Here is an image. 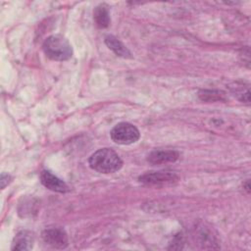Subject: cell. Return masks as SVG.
<instances>
[{
  "label": "cell",
  "instance_id": "6da1fadb",
  "mask_svg": "<svg viewBox=\"0 0 251 251\" xmlns=\"http://www.w3.org/2000/svg\"><path fill=\"white\" fill-rule=\"evenodd\" d=\"M89 167L100 174H113L123 167V161L116 151L111 148H101L88 159Z\"/></svg>",
  "mask_w": 251,
  "mask_h": 251
},
{
  "label": "cell",
  "instance_id": "5b68a950",
  "mask_svg": "<svg viewBox=\"0 0 251 251\" xmlns=\"http://www.w3.org/2000/svg\"><path fill=\"white\" fill-rule=\"evenodd\" d=\"M41 236L46 244L56 249H64L69 244L68 234L62 227L47 228L43 230Z\"/></svg>",
  "mask_w": 251,
  "mask_h": 251
},
{
  "label": "cell",
  "instance_id": "8fae6325",
  "mask_svg": "<svg viewBox=\"0 0 251 251\" xmlns=\"http://www.w3.org/2000/svg\"><path fill=\"white\" fill-rule=\"evenodd\" d=\"M199 98L205 102H215V101H225L226 93L221 90H210L203 89L198 93Z\"/></svg>",
  "mask_w": 251,
  "mask_h": 251
},
{
  "label": "cell",
  "instance_id": "30bf717a",
  "mask_svg": "<svg viewBox=\"0 0 251 251\" xmlns=\"http://www.w3.org/2000/svg\"><path fill=\"white\" fill-rule=\"evenodd\" d=\"M93 20L95 25L100 28H105L110 25V13L107 5L100 4L93 11Z\"/></svg>",
  "mask_w": 251,
  "mask_h": 251
},
{
  "label": "cell",
  "instance_id": "9c48e42d",
  "mask_svg": "<svg viewBox=\"0 0 251 251\" xmlns=\"http://www.w3.org/2000/svg\"><path fill=\"white\" fill-rule=\"evenodd\" d=\"M33 245V235L27 230H22L16 234L12 243V250H30Z\"/></svg>",
  "mask_w": 251,
  "mask_h": 251
},
{
  "label": "cell",
  "instance_id": "4fadbf2b",
  "mask_svg": "<svg viewBox=\"0 0 251 251\" xmlns=\"http://www.w3.org/2000/svg\"><path fill=\"white\" fill-rule=\"evenodd\" d=\"M245 189H246V191L249 193L250 192V184H249V180H247L246 181V184H245Z\"/></svg>",
  "mask_w": 251,
  "mask_h": 251
},
{
  "label": "cell",
  "instance_id": "7c38bea8",
  "mask_svg": "<svg viewBox=\"0 0 251 251\" xmlns=\"http://www.w3.org/2000/svg\"><path fill=\"white\" fill-rule=\"evenodd\" d=\"M11 179H12V177H11L10 175L3 173L1 175V180H0L1 181V188L4 189L6 187V185H8L11 182Z\"/></svg>",
  "mask_w": 251,
  "mask_h": 251
},
{
  "label": "cell",
  "instance_id": "3957f363",
  "mask_svg": "<svg viewBox=\"0 0 251 251\" xmlns=\"http://www.w3.org/2000/svg\"><path fill=\"white\" fill-rule=\"evenodd\" d=\"M110 136L111 139L117 144L129 145L135 143L139 139L140 132L134 125L126 122H122L117 124L112 128Z\"/></svg>",
  "mask_w": 251,
  "mask_h": 251
},
{
  "label": "cell",
  "instance_id": "52a82bcc",
  "mask_svg": "<svg viewBox=\"0 0 251 251\" xmlns=\"http://www.w3.org/2000/svg\"><path fill=\"white\" fill-rule=\"evenodd\" d=\"M179 158V153L176 150H153L147 156V162L151 165H161L174 163Z\"/></svg>",
  "mask_w": 251,
  "mask_h": 251
},
{
  "label": "cell",
  "instance_id": "7a4b0ae2",
  "mask_svg": "<svg viewBox=\"0 0 251 251\" xmlns=\"http://www.w3.org/2000/svg\"><path fill=\"white\" fill-rule=\"evenodd\" d=\"M44 54L53 61H67L73 56V48L69 40L61 34L48 36L43 44Z\"/></svg>",
  "mask_w": 251,
  "mask_h": 251
},
{
  "label": "cell",
  "instance_id": "277c9868",
  "mask_svg": "<svg viewBox=\"0 0 251 251\" xmlns=\"http://www.w3.org/2000/svg\"><path fill=\"white\" fill-rule=\"evenodd\" d=\"M138 180L146 185L164 186L173 185L179 180V176L173 172L159 171V172H147L139 176Z\"/></svg>",
  "mask_w": 251,
  "mask_h": 251
},
{
  "label": "cell",
  "instance_id": "ba28073f",
  "mask_svg": "<svg viewBox=\"0 0 251 251\" xmlns=\"http://www.w3.org/2000/svg\"><path fill=\"white\" fill-rule=\"evenodd\" d=\"M105 44L117 56L125 58V59L132 58L131 52L128 50V48L121 40H119L117 37H115L114 35H107L105 37Z\"/></svg>",
  "mask_w": 251,
  "mask_h": 251
},
{
  "label": "cell",
  "instance_id": "8992f818",
  "mask_svg": "<svg viewBox=\"0 0 251 251\" xmlns=\"http://www.w3.org/2000/svg\"><path fill=\"white\" fill-rule=\"evenodd\" d=\"M40 181L41 183L48 188L49 190H52L54 192L59 193H66L70 190L68 184L59 178L57 176L53 175L51 172L44 170L40 174Z\"/></svg>",
  "mask_w": 251,
  "mask_h": 251
}]
</instances>
